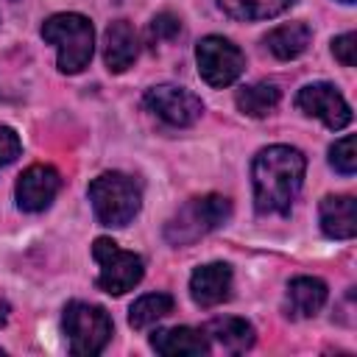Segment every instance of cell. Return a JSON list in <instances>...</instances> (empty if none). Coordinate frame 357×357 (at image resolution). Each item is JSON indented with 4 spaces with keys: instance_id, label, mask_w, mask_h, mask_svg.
Returning <instances> with one entry per match:
<instances>
[{
    "instance_id": "cell-9",
    "label": "cell",
    "mask_w": 357,
    "mask_h": 357,
    "mask_svg": "<svg viewBox=\"0 0 357 357\" xmlns=\"http://www.w3.org/2000/svg\"><path fill=\"white\" fill-rule=\"evenodd\" d=\"M296 106L310 114V117H318L326 128L337 131V128H346L351 123V106L346 103V98L337 92L335 84H326V81H318V84H307L298 89L296 95Z\"/></svg>"
},
{
    "instance_id": "cell-26",
    "label": "cell",
    "mask_w": 357,
    "mask_h": 357,
    "mask_svg": "<svg viewBox=\"0 0 357 357\" xmlns=\"http://www.w3.org/2000/svg\"><path fill=\"white\" fill-rule=\"evenodd\" d=\"M340 3H354V0H340Z\"/></svg>"
},
{
    "instance_id": "cell-3",
    "label": "cell",
    "mask_w": 357,
    "mask_h": 357,
    "mask_svg": "<svg viewBox=\"0 0 357 357\" xmlns=\"http://www.w3.org/2000/svg\"><path fill=\"white\" fill-rule=\"evenodd\" d=\"M86 195H89L92 212L100 226L120 229V226L131 223L142 206L139 184L120 170H109V173H100L98 178H92Z\"/></svg>"
},
{
    "instance_id": "cell-21",
    "label": "cell",
    "mask_w": 357,
    "mask_h": 357,
    "mask_svg": "<svg viewBox=\"0 0 357 357\" xmlns=\"http://www.w3.org/2000/svg\"><path fill=\"white\" fill-rule=\"evenodd\" d=\"M329 162H332V167H335L337 173L354 176V170H357V151H354V137H351V134L340 137V139L329 148Z\"/></svg>"
},
{
    "instance_id": "cell-4",
    "label": "cell",
    "mask_w": 357,
    "mask_h": 357,
    "mask_svg": "<svg viewBox=\"0 0 357 357\" xmlns=\"http://www.w3.org/2000/svg\"><path fill=\"white\" fill-rule=\"evenodd\" d=\"M229 215H231V201L226 195L209 192V195L190 198L165 223V240L170 245H190L204 234L215 231L220 223H226Z\"/></svg>"
},
{
    "instance_id": "cell-22",
    "label": "cell",
    "mask_w": 357,
    "mask_h": 357,
    "mask_svg": "<svg viewBox=\"0 0 357 357\" xmlns=\"http://www.w3.org/2000/svg\"><path fill=\"white\" fill-rule=\"evenodd\" d=\"M181 33V20L176 17V14H170V11H162V14H156L153 20H151V25H148V39L156 45V42H167V39H176Z\"/></svg>"
},
{
    "instance_id": "cell-16",
    "label": "cell",
    "mask_w": 357,
    "mask_h": 357,
    "mask_svg": "<svg viewBox=\"0 0 357 357\" xmlns=\"http://www.w3.org/2000/svg\"><path fill=\"white\" fill-rule=\"evenodd\" d=\"M206 337L215 340L223 351L229 354H243L245 349L254 346L257 335H254V326L245 321V318H234V315H223V318H212L206 326H204Z\"/></svg>"
},
{
    "instance_id": "cell-10",
    "label": "cell",
    "mask_w": 357,
    "mask_h": 357,
    "mask_svg": "<svg viewBox=\"0 0 357 357\" xmlns=\"http://www.w3.org/2000/svg\"><path fill=\"white\" fill-rule=\"evenodd\" d=\"M61 190V176L50 165H31L17 178V206L22 212H42L53 204L56 192Z\"/></svg>"
},
{
    "instance_id": "cell-15",
    "label": "cell",
    "mask_w": 357,
    "mask_h": 357,
    "mask_svg": "<svg viewBox=\"0 0 357 357\" xmlns=\"http://www.w3.org/2000/svg\"><path fill=\"white\" fill-rule=\"evenodd\" d=\"M326 284L315 276H296L284 293V312L290 318H312L326 304Z\"/></svg>"
},
{
    "instance_id": "cell-2",
    "label": "cell",
    "mask_w": 357,
    "mask_h": 357,
    "mask_svg": "<svg viewBox=\"0 0 357 357\" xmlns=\"http://www.w3.org/2000/svg\"><path fill=\"white\" fill-rule=\"evenodd\" d=\"M42 39L56 45L59 53V70L67 75L81 73L95 50V31L92 22L84 14L61 11L42 22Z\"/></svg>"
},
{
    "instance_id": "cell-24",
    "label": "cell",
    "mask_w": 357,
    "mask_h": 357,
    "mask_svg": "<svg viewBox=\"0 0 357 357\" xmlns=\"http://www.w3.org/2000/svg\"><path fill=\"white\" fill-rule=\"evenodd\" d=\"M332 53L335 59L343 64V67H354L357 61V36L349 31V33H340L335 42H332Z\"/></svg>"
},
{
    "instance_id": "cell-13",
    "label": "cell",
    "mask_w": 357,
    "mask_h": 357,
    "mask_svg": "<svg viewBox=\"0 0 357 357\" xmlns=\"http://www.w3.org/2000/svg\"><path fill=\"white\" fill-rule=\"evenodd\" d=\"M321 231L332 240H351L357 234V204L351 195H326L318 206Z\"/></svg>"
},
{
    "instance_id": "cell-25",
    "label": "cell",
    "mask_w": 357,
    "mask_h": 357,
    "mask_svg": "<svg viewBox=\"0 0 357 357\" xmlns=\"http://www.w3.org/2000/svg\"><path fill=\"white\" fill-rule=\"evenodd\" d=\"M8 312H11V307H8V301H3V298H0V326H3L6 321H8Z\"/></svg>"
},
{
    "instance_id": "cell-1",
    "label": "cell",
    "mask_w": 357,
    "mask_h": 357,
    "mask_svg": "<svg viewBox=\"0 0 357 357\" xmlns=\"http://www.w3.org/2000/svg\"><path fill=\"white\" fill-rule=\"evenodd\" d=\"M307 173V156L290 145H268L251 162L254 206L259 215H287Z\"/></svg>"
},
{
    "instance_id": "cell-14",
    "label": "cell",
    "mask_w": 357,
    "mask_h": 357,
    "mask_svg": "<svg viewBox=\"0 0 357 357\" xmlns=\"http://www.w3.org/2000/svg\"><path fill=\"white\" fill-rule=\"evenodd\" d=\"M151 349L165 354V357H201V354L209 351V337H206L204 329L173 326V329L153 332Z\"/></svg>"
},
{
    "instance_id": "cell-27",
    "label": "cell",
    "mask_w": 357,
    "mask_h": 357,
    "mask_svg": "<svg viewBox=\"0 0 357 357\" xmlns=\"http://www.w3.org/2000/svg\"><path fill=\"white\" fill-rule=\"evenodd\" d=\"M0 354H3V349H0Z\"/></svg>"
},
{
    "instance_id": "cell-5",
    "label": "cell",
    "mask_w": 357,
    "mask_h": 357,
    "mask_svg": "<svg viewBox=\"0 0 357 357\" xmlns=\"http://www.w3.org/2000/svg\"><path fill=\"white\" fill-rule=\"evenodd\" d=\"M64 335L70 340V351L75 357H95L112 340V318L103 307L86 301H70L61 318Z\"/></svg>"
},
{
    "instance_id": "cell-23",
    "label": "cell",
    "mask_w": 357,
    "mask_h": 357,
    "mask_svg": "<svg viewBox=\"0 0 357 357\" xmlns=\"http://www.w3.org/2000/svg\"><path fill=\"white\" fill-rule=\"evenodd\" d=\"M20 151H22V142H20L17 131L11 126H3L0 123V170L8 167L20 156Z\"/></svg>"
},
{
    "instance_id": "cell-7",
    "label": "cell",
    "mask_w": 357,
    "mask_h": 357,
    "mask_svg": "<svg viewBox=\"0 0 357 357\" xmlns=\"http://www.w3.org/2000/svg\"><path fill=\"white\" fill-rule=\"evenodd\" d=\"M195 61H198V73L209 86H229L234 84L243 70H245V56L243 50L223 39V36H204L195 47Z\"/></svg>"
},
{
    "instance_id": "cell-12",
    "label": "cell",
    "mask_w": 357,
    "mask_h": 357,
    "mask_svg": "<svg viewBox=\"0 0 357 357\" xmlns=\"http://www.w3.org/2000/svg\"><path fill=\"white\" fill-rule=\"evenodd\" d=\"M139 53L137 31L128 20H114L103 33V61L112 73H123L134 64Z\"/></svg>"
},
{
    "instance_id": "cell-6",
    "label": "cell",
    "mask_w": 357,
    "mask_h": 357,
    "mask_svg": "<svg viewBox=\"0 0 357 357\" xmlns=\"http://www.w3.org/2000/svg\"><path fill=\"white\" fill-rule=\"evenodd\" d=\"M92 257L98 259L100 271H98V290L112 293V296H123L128 290H134L145 273V262L139 254L134 251H123L114 240L109 237H98L92 243Z\"/></svg>"
},
{
    "instance_id": "cell-8",
    "label": "cell",
    "mask_w": 357,
    "mask_h": 357,
    "mask_svg": "<svg viewBox=\"0 0 357 357\" xmlns=\"http://www.w3.org/2000/svg\"><path fill=\"white\" fill-rule=\"evenodd\" d=\"M145 106L167 126H192L204 114V103L195 92L176 86V84H159L145 92Z\"/></svg>"
},
{
    "instance_id": "cell-18",
    "label": "cell",
    "mask_w": 357,
    "mask_h": 357,
    "mask_svg": "<svg viewBox=\"0 0 357 357\" xmlns=\"http://www.w3.org/2000/svg\"><path fill=\"white\" fill-rule=\"evenodd\" d=\"M279 98H282V92H279L276 84H271V81H257V84H251V86L237 89V98H234V100H237V109H240L243 114H248V117H265L268 112L276 109Z\"/></svg>"
},
{
    "instance_id": "cell-19",
    "label": "cell",
    "mask_w": 357,
    "mask_h": 357,
    "mask_svg": "<svg viewBox=\"0 0 357 357\" xmlns=\"http://www.w3.org/2000/svg\"><path fill=\"white\" fill-rule=\"evenodd\" d=\"M173 312V296L167 293H148V296H139L131 310H128V324L134 329H148L151 324L162 321L165 315Z\"/></svg>"
},
{
    "instance_id": "cell-17",
    "label": "cell",
    "mask_w": 357,
    "mask_h": 357,
    "mask_svg": "<svg viewBox=\"0 0 357 357\" xmlns=\"http://www.w3.org/2000/svg\"><path fill=\"white\" fill-rule=\"evenodd\" d=\"M310 39H312V31L307 22H284L265 36V45L276 59L290 61V59H298L310 47Z\"/></svg>"
},
{
    "instance_id": "cell-20",
    "label": "cell",
    "mask_w": 357,
    "mask_h": 357,
    "mask_svg": "<svg viewBox=\"0 0 357 357\" xmlns=\"http://www.w3.org/2000/svg\"><path fill=\"white\" fill-rule=\"evenodd\" d=\"M296 0H218V6L234 20H268L290 8Z\"/></svg>"
},
{
    "instance_id": "cell-11",
    "label": "cell",
    "mask_w": 357,
    "mask_h": 357,
    "mask_svg": "<svg viewBox=\"0 0 357 357\" xmlns=\"http://www.w3.org/2000/svg\"><path fill=\"white\" fill-rule=\"evenodd\" d=\"M190 296L204 310L223 304L231 296V268L226 262H209L195 268L190 276Z\"/></svg>"
}]
</instances>
